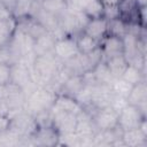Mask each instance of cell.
Instances as JSON below:
<instances>
[{
    "instance_id": "1",
    "label": "cell",
    "mask_w": 147,
    "mask_h": 147,
    "mask_svg": "<svg viewBox=\"0 0 147 147\" xmlns=\"http://www.w3.org/2000/svg\"><path fill=\"white\" fill-rule=\"evenodd\" d=\"M62 63L53 53L37 55L30 68L33 82L38 86L47 87L62 67Z\"/></svg>"
},
{
    "instance_id": "2",
    "label": "cell",
    "mask_w": 147,
    "mask_h": 147,
    "mask_svg": "<svg viewBox=\"0 0 147 147\" xmlns=\"http://www.w3.org/2000/svg\"><path fill=\"white\" fill-rule=\"evenodd\" d=\"M56 93L48 87L38 86L28 98L25 103V109L33 116L40 111L52 109Z\"/></svg>"
},
{
    "instance_id": "3",
    "label": "cell",
    "mask_w": 147,
    "mask_h": 147,
    "mask_svg": "<svg viewBox=\"0 0 147 147\" xmlns=\"http://www.w3.org/2000/svg\"><path fill=\"white\" fill-rule=\"evenodd\" d=\"M57 20L62 32L69 36H76L79 32H82L85 24L88 21L84 13L72 10L69 7Z\"/></svg>"
},
{
    "instance_id": "4",
    "label": "cell",
    "mask_w": 147,
    "mask_h": 147,
    "mask_svg": "<svg viewBox=\"0 0 147 147\" xmlns=\"http://www.w3.org/2000/svg\"><path fill=\"white\" fill-rule=\"evenodd\" d=\"M10 129L13 132L18 134L20 137H29L36 130L37 124L34 121V116L29 113L26 109L18 110L10 115Z\"/></svg>"
},
{
    "instance_id": "5",
    "label": "cell",
    "mask_w": 147,
    "mask_h": 147,
    "mask_svg": "<svg viewBox=\"0 0 147 147\" xmlns=\"http://www.w3.org/2000/svg\"><path fill=\"white\" fill-rule=\"evenodd\" d=\"M53 54L61 61V62H67L75 56L79 54L75 36H69L64 34L63 37H60L55 40L54 48H53Z\"/></svg>"
},
{
    "instance_id": "6",
    "label": "cell",
    "mask_w": 147,
    "mask_h": 147,
    "mask_svg": "<svg viewBox=\"0 0 147 147\" xmlns=\"http://www.w3.org/2000/svg\"><path fill=\"white\" fill-rule=\"evenodd\" d=\"M32 146H42V147H53L59 146L60 133L53 126H37L36 130L30 136Z\"/></svg>"
},
{
    "instance_id": "7",
    "label": "cell",
    "mask_w": 147,
    "mask_h": 147,
    "mask_svg": "<svg viewBox=\"0 0 147 147\" xmlns=\"http://www.w3.org/2000/svg\"><path fill=\"white\" fill-rule=\"evenodd\" d=\"M145 119H147V116L132 105H127L118 113V126L123 131L139 127Z\"/></svg>"
},
{
    "instance_id": "8",
    "label": "cell",
    "mask_w": 147,
    "mask_h": 147,
    "mask_svg": "<svg viewBox=\"0 0 147 147\" xmlns=\"http://www.w3.org/2000/svg\"><path fill=\"white\" fill-rule=\"evenodd\" d=\"M92 119L98 131L109 130L118 126V113H116L109 106L95 110V113L92 115Z\"/></svg>"
},
{
    "instance_id": "9",
    "label": "cell",
    "mask_w": 147,
    "mask_h": 147,
    "mask_svg": "<svg viewBox=\"0 0 147 147\" xmlns=\"http://www.w3.org/2000/svg\"><path fill=\"white\" fill-rule=\"evenodd\" d=\"M52 116H53V126L57 130L60 136L75 132L77 124V117L75 114L52 109Z\"/></svg>"
},
{
    "instance_id": "10",
    "label": "cell",
    "mask_w": 147,
    "mask_h": 147,
    "mask_svg": "<svg viewBox=\"0 0 147 147\" xmlns=\"http://www.w3.org/2000/svg\"><path fill=\"white\" fill-rule=\"evenodd\" d=\"M7 87H8V93L3 100H5V103L9 111V115H11L18 110L25 109L26 95L23 92V90L11 83H8Z\"/></svg>"
},
{
    "instance_id": "11",
    "label": "cell",
    "mask_w": 147,
    "mask_h": 147,
    "mask_svg": "<svg viewBox=\"0 0 147 147\" xmlns=\"http://www.w3.org/2000/svg\"><path fill=\"white\" fill-rule=\"evenodd\" d=\"M16 28L24 32L25 34L30 36L33 40H37L38 38H40L41 36H44L45 33H47L48 31L32 16H24L21 18H16Z\"/></svg>"
},
{
    "instance_id": "12",
    "label": "cell",
    "mask_w": 147,
    "mask_h": 147,
    "mask_svg": "<svg viewBox=\"0 0 147 147\" xmlns=\"http://www.w3.org/2000/svg\"><path fill=\"white\" fill-rule=\"evenodd\" d=\"M99 48L102 55V61H107L108 59L123 54V38L114 37L107 34L100 42Z\"/></svg>"
},
{
    "instance_id": "13",
    "label": "cell",
    "mask_w": 147,
    "mask_h": 147,
    "mask_svg": "<svg viewBox=\"0 0 147 147\" xmlns=\"http://www.w3.org/2000/svg\"><path fill=\"white\" fill-rule=\"evenodd\" d=\"M127 103L138 107L142 114L147 116V87L146 80L134 84L126 98Z\"/></svg>"
},
{
    "instance_id": "14",
    "label": "cell",
    "mask_w": 147,
    "mask_h": 147,
    "mask_svg": "<svg viewBox=\"0 0 147 147\" xmlns=\"http://www.w3.org/2000/svg\"><path fill=\"white\" fill-rule=\"evenodd\" d=\"M83 32L100 42L108 34V20L105 17L88 20L83 29Z\"/></svg>"
},
{
    "instance_id": "15",
    "label": "cell",
    "mask_w": 147,
    "mask_h": 147,
    "mask_svg": "<svg viewBox=\"0 0 147 147\" xmlns=\"http://www.w3.org/2000/svg\"><path fill=\"white\" fill-rule=\"evenodd\" d=\"M117 8H118V18L123 20L127 24H139L138 21L139 6L137 3V0H121L117 5Z\"/></svg>"
},
{
    "instance_id": "16",
    "label": "cell",
    "mask_w": 147,
    "mask_h": 147,
    "mask_svg": "<svg viewBox=\"0 0 147 147\" xmlns=\"http://www.w3.org/2000/svg\"><path fill=\"white\" fill-rule=\"evenodd\" d=\"M52 109L54 110H62V111H67V113H71L77 115L83 107L80 106V103L72 96L65 95V94H60L57 93L53 103Z\"/></svg>"
},
{
    "instance_id": "17",
    "label": "cell",
    "mask_w": 147,
    "mask_h": 147,
    "mask_svg": "<svg viewBox=\"0 0 147 147\" xmlns=\"http://www.w3.org/2000/svg\"><path fill=\"white\" fill-rule=\"evenodd\" d=\"M122 140L129 147H147V132L140 129V126L126 130L123 131Z\"/></svg>"
},
{
    "instance_id": "18",
    "label": "cell",
    "mask_w": 147,
    "mask_h": 147,
    "mask_svg": "<svg viewBox=\"0 0 147 147\" xmlns=\"http://www.w3.org/2000/svg\"><path fill=\"white\" fill-rule=\"evenodd\" d=\"M85 86V83L83 80L82 75H71L61 86V88L59 90L57 93L60 94H65L72 98H76V95L83 90V87ZM56 93V94H57Z\"/></svg>"
},
{
    "instance_id": "19",
    "label": "cell",
    "mask_w": 147,
    "mask_h": 147,
    "mask_svg": "<svg viewBox=\"0 0 147 147\" xmlns=\"http://www.w3.org/2000/svg\"><path fill=\"white\" fill-rule=\"evenodd\" d=\"M55 40H56V38L49 32L45 33L44 36H41L37 40H34V45H33L34 55L37 56V55H42V54H47V53H53Z\"/></svg>"
},
{
    "instance_id": "20",
    "label": "cell",
    "mask_w": 147,
    "mask_h": 147,
    "mask_svg": "<svg viewBox=\"0 0 147 147\" xmlns=\"http://www.w3.org/2000/svg\"><path fill=\"white\" fill-rule=\"evenodd\" d=\"M107 65V68L109 69L111 76L115 78H121L122 75L124 74L126 67L129 65V62L126 61V59L124 57L123 54L121 55H116V56H113L110 59H108L107 61H103Z\"/></svg>"
},
{
    "instance_id": "21",
    "label": "cell",
    "mask_w": 147,
    "mask_h": 147,
    "mask_svg": "<svg viewBox=\"0 0 147 147\" xmlns=\"http://www.w3.org/2000/svg\"><path fill=\"white\" fill-rule=\"evenodd\" d=\"M38 1L44 10L54 15L57 18L68 9V2L65 0H38Z\"/></svg>"
},
{
    "instance_id": "22",
    "label": "cell",
    "mask_w": 147,
    "mask_h": 147,
    "mask_svg": "<svg viewBox=\"0 0 147 147\" xmlns=\"http://www.w3.org/2000/svg\"><path fill=\"white\" fill-rule=\"evenodd\" d=\"M16 25L17 23L15 17L0 21V46H5L10 41L16 31Z\"/></svg>"
},
{
    "instance_id": "23",
    "label": "cell",
    "mask_w": 147,
    "mask_h": 147,
    "mask_svg": "<svg viewBox=\"0 0 147 147\" xmlns=\"http://www.w3.org/2000/svg\"><path fill=\"white\" fill-rule=\"evenodd\" d=\"M75 39H76V44H77V47H78V51L80 54L91 53L99 47V42L95 41L90 36H87L86 33H84L83 31L79 32L78 34H76Z\"/></svg>"
},
{
    "instance_id": "24",
    "label": "cell",
    "mask_w": 147,
    "mask_h": 147,
    "mask_svg": "<svg viewBox=\"0 0 147 147\" xmlns=\"http://www.w3.org/2000/svg\"><path fill=\"white\" fill-rule=\"evenodd\" d=\"M121 78L134 85V84H138L139 82L146 80V70H142L133 64H129Z\"/></svg>"
},
{
    "instance_id": "25",
    "label": "cell",
    "mask_w": 147,
    "mask_h": 147,
    "mask_svg": "<svg viewBox=\"0 0 147 147\" xmlns=\"http://www.w3.org/2000/svg\"><path fill=\"white\" fill-rule=\"evenodd\" d=\"M129 32V24L121 18H114L108 21V34L123 38Z\"/></svg>"
},
{
    "instance_id": "26",
    "label": "cell",
    "mask_w": 147,
    "mask_h": 147,
    "mask_svg": "<svg viewBox=\"0 0 147 147\" xmlns=\"http://www.w3.org/2000/svg\"><path fill=\"white\" fill-rule=\"evenodd\" d=\"M93 76L95 78L96 84H105V85H110L111 82L114 80V77L111 76L109 69L107 68L106 63L103 61H101L93 70Z\"/></svg>"
},
{
    "instance_id": "27",
    "label": "cell",
    "mask_w": 147,
    "mask_h": 147,
    "mask_svg": "<svg viewBox=\"0 0 147 147\" xmlns=\"http://www.w3.org/2000/svg\"><path fill=\"white\" fill-rule=\"evenodd\" d=\"M132 86H133L132 84H130L129 82L124 80L123 78H115L110 84V90H111L113 94L127 98Z\"/></svg>"
},
{
    "instance_id": "28",
    "label": "cell",
    "mask_w": 147,
    "mask_h": 147,
    "mask_svg": "<svg viewBox=\"0 0 147 147\" xmlns=\"http://www.w3.org/2000/svg\"><path fill=\"white\" fill-rule=\"evenodd\" d=\"M34 0H16V3L13 9V16L15 18H21L29 16Z\"/></svg>"
},
{
    "instance_id": "29",
    "label": "cell",
    "mask_w": 147,
    "mask_h": 147,
    "mask_svg": "<svg viewBox=\"0 0 147 147\" xmlns=\"http://www.w3.org/2000/svg\"><path fill=\"white\" fill-rule=\"evenodd\" d=\"M103 9H105L103 3L100 0H94L84 9L83 13L88 20L100 18V17H103Z\"/></svg>"
},
{
    "instance_id": "30",
    "label": "cell",
    "mask_w": 147,
    "mask_h": 147,
    "mask_svg": "<svg viewBox=\"0 0 147 147\" xmlns=\"http://www.w3.org/2000/svg\"><path fill=\"white\" fill-rule=\"evenodd\" d=\"M59 146H69V147L82 146V141H80L79 136L76 132H71V133L60 136Z\"/></svg>"
},
{
    "instance_id": "31",
    "label": "cell",
    "mask_w": 147,
    "mask_h": 147,
    "mask_svg": "<svg viewBox=\"0 0 147 147\" xmlns=\"http://www.w3.org/2000/svg\"><path fill=\"white\" fill-rule=\"evenodd\" d=\"M129 103H127L126 98L119 96V95H116V94H111V98H110V101H109V107L113 108L116 113H119Z\"/></svg>"
},
{
    "instance_id": "32",
    "label": "cell",
    "mask_w": 147,
    "mask_h": 147,
    "mask_svg": "<svg viewBox=\"0 0 147 147\" xmlns=\"http://www.w3.org/2000/svg\"><path fill=\"white\" fill-rule=\"evenodd\" d=\"M10 74L11 65L0 62V85H6L10 83Z\"/></svg>"
},
{
    "instance_id": "33",
    "label": "cell",
    "mask_w": 147,
    "mask_h": 147,
    "mask_svg": "<svg viewBox=\"0 0 147 147\" xmlns=\"http://www.w3.org/2000/svg\"><path fill=\"white\" fill-rule=\"evenodd\" d=\"M94 0H69L68 7L76 11H84V9Z\"/></svg>"
},
{
    "instance_id": "34",
    "label": "cell",
    "mask_w": 147,
    "mask_h": 147,
    "mask_svg": "<svg viewBox=\"0 0 147 147\" xmlns=\"http://www.w3.org/2000/svg\"><path fill=\"white\" fill-rule=\"evenodd\" d=\"M103 17L108 21L114 20V18H118V8H117V6H105Z\"/></svg>"
},
{
    "instance_id": "35",
    "label": "cell",
    "mask_w": 147,
    "mask_h": 147,
    "mask_svg": "<svg viewBox=\"0 0 147 147\" xmlns=\"http://www.w3.org/2000/svg\"><path fill=\"white\" fill-rule=\"evenodd\" d=\"M10 115L0 114V132H5L10 129Z\"/></svg>"
},
{
    "instance_id": "36",
    "label": "cell",
    "mask_w": 147,
    "mask_h": 147,
    "mask_svg": "<svg viewBox=\"0 0 147 147\" xmlns=\"http://www.w3.org/2000/svg\"><path fill=\"white\" fill-rule=\"evenodd\" d=\"M11 17H14L11 10L9 8H7L3 3L0 2V21H5V20L11 18Z\"/></svg>"
},
{
    "instance_id": "37",
    "label": "cell",
    "mask_w": 147,
    "mask_h": 147,
    "mask_svg": "<svg viewBox=\"0 0 147 147\" xmlns=\"http://www.w3.org/2000/svg\"><path fill=\"white\" fill-rule=\"evenodd\" d=\"M0 2L3 3L7 8H9L11 10V13H13V9H14V6L16 3V0H0Z\"/></svg>"
},
{
    "instance_id": "38",
    "label": "cell",
    "mask_w": 147,
    "mask_h": 147,
    "mask_svg": "<svg viewBox=\"0 0 147 147\" xmlns=\"http://www.w3.org/2000/svg\"><path fill=\"white\" fill-rule=\"evenodd\" d=\"M103 6H117L121 0H100Z\"/></svg>"
},
{
    "instance_id": "39",
    "label": "cell",
    "mask_w": 147,
    "mask_h": 147,
    "mask_svg": "<svg viewBox=\"0 0 147 147\" xmlns=\"http://www.w3.org/2000/svg\"><path fill=\"white\" fill-rule=\"evenodd\" d=\"M138 6H147V0H137Z\"/></svg>"
}]
</instances>
